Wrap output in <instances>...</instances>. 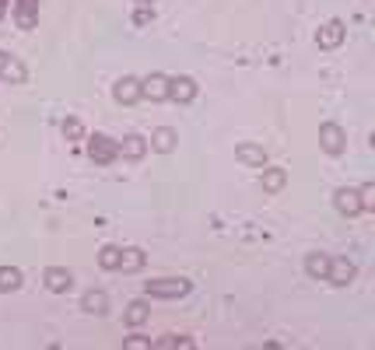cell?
<instances>
[{
    "label": "cell",
    "mask_w": 375,
    "mask_h": 350,
    "mask_svg": "<svg viewBox=\"0 0 375 350\" xmlns=\"http://www.w3.org/2000/svg\"><path fill=\"white\" fill-rule=\"evenodd\" d=\"M189 280H183V277H162V280H148L144 284V291L151 294V298H183V294H189Z\"/></svg>",
    "instance_id": "cell-1"
},
{
    "label": "cell",
    "mask_w": 375,
    "mask_h": 350,
    "mask_svg": "<svg viewBox=\"0 0 375 350\" xmlns=\"http://www.w3.org/2000/svg\"><path fill=\"white\" fill-rule=\"evenodd\" d=\"M88 155H92L95 165H112V162L119 158V144H116V140H109L105 133H95L92 144H88Z\"/></svg>",
    "instance_id": "cell-2"
},
{
    "label": "cell",
    "mask_w": 375,
    "mask_h": 350,
    "mask_svg": "<svg viewBox=\"0 0 375 350\" xmlns=\"http://www.w3.org/2000/svg\"><path fill=\"white\" fill-rule=\"evenodd\" d=\"M319 144H323L326 155H340L344 144H347V137H344V130H340L337 123H323V126H319Z\"/></svg>",
    "instance_id": "cell-3"
},
{
    "label": "cell",
    "mask_w": 375,
    "mask_h": 350,
    "mask_svg": "<svg viewBox=\"0 0 375 350\" xmlns=\"http://www.w3.org/2000/svg\"><path fill=\"white\" fill-rule=\"evenodd\" d=\"M344 35H347V25L333 18V21H326V25L319 28V35H316V42H319L323 49H337V46L344 42Z\"/></svg>",
    "instance_id": "cell-4"
},
{
    "label": "cell",
    "mask_w": 375,
    "mask_h": 350,
    "mask_svg": "<svg viewBox=\"0 0 375 350\" xmlns=\"http://www.w3.org/2000/svg\"><path fill=\"white\" fill-rule=\"evenodd\" d=\"M355 273H358V266H355L351 260H330L326 280H330V284H337V287H347V284L355 280Z\"/></svg>",
    "instance_id": "cell-5"
},
{
    "label": "cell",
    "mask_w": 375,
    "mask_h": 350,
    "mask_svg": "<svg viewBox=\"0 0 375 350\" xmlns=\"http://www.w3.org/2000/svg\"><path fill=\"white\" fill-rule=\"evenodd\" d=\"M112 98H116L119 105H133V102L141 98V81H137V78H119L116 88H112Z\"/></svg>",
    "instance_id": "cell-6"
},
{
    "label": "cell",
    "mask_w": 375,
    "mask_h": 350,
    "mask_svg": "<svg viewBox=\"0 0 375 350\" xmlns=\"http://www.w3.org/2000/svg\"><path fill=\"white\" fill-rule=\"evenodd\" d=\"M141 98H151V102L169 98V78L165 74H151L148 81H141Z\"/></svg>",
    "instance_id": "cell-7"
},
{
    "label": "cell",
    "mask_w": 375,
    "mask_h": 350,
    "mask_svg": "<svg viewBox=\"0 0 375 350\" xmlns=\"http://www.w3.org/2000/svg\"><path fill=\"white\" fill-rule=\"evenodd\" d=\"M333 203H337V210H340L344 217H355V214H362V196H358V189H337Z\"/></svg>",
    "instance_id": "cell-8"
},
{
    "label": "cell",
    "mask_w": 375,
    "mask_h": 350,
    "mask_svg": "<svg viewBox=\"0 0 375 350\" xmlns=\"http://www.w3.org/2000/svg\"><path fill=\"white\" fill-rule=\"evenodd\" d=\"M71 284H74L71 270H64V266H49V270H46V287H49L53 294H64V291H71Z\"/></svg>",
    "instance_id": "cell-9"
},
{
    "label": "cell",
    "mask_w": 375,
    "mask_h": 350,
    "mask_svg": "<svg viewBox=\"0 0 375 350\" xmlns=\"http://www.w3.org/2000/svg\"><path fill=\"white\" fill-rule=\"evenodd\" d=\"M169 98H176V102H193L196 98V81L193 78H172L169 81Z\"/></svg>",
    "instance_id": "cell-10"
},
{
    "label": "cell",
    "mask_w": 375,
    "mask_h": 350,
    "mask_svg": "<svg viewBox=\"0 0 375 350\" xmlns=\"http://www.w3.org/2000/svg\"><path fill=\"white\" fill-rule=\"evenodd\" d=\"M0 78H4V81H11V85H21V81H25V67H21L14 56L0 53Z\"/></svg>",
    "instance_id": "cell-11"
},
{
    "label": "cell",
    "mask_w": 375,
    "mask_h": 350,
    "mask_svg": "<svg viewBox=\"0 0 375 350\" xmlns=\"http://www.w3.org/2000/svg\"><path fill=\"white\" fill-rule=\"evenodd\" d=\"M144 151H148V140L144 137H137V133H130V137H123V144H119V155L123 158H144Z\"/></svg>",
    "instance_id": "cell-12"
},
{
    "label": "cell",
    "mask_w": 375,
    "mask_h": 350,
    "mask_svg": "<svg viewBox=\"0 0 375 350\" xmlns=\"http://www.w3.org/2000/svg\"><path fill=\"white\" fill-rule=\"evenodd\" d=\"M235 155H239V162H246V165H253V169H263V165H267V151L256 147V144H242Z\"/></svg>",
    "instance_id": "cell-13"
},
{
    "label": "cell",
    "mask_w": 375,
    "mask_h": 350,
    "mask_svg": "<svg viewBox=\"0 0 375 350\" xmlns=\"http://www.w3.org/2000/svg\"><path fill=\"white\" fill-rule=\"evenodd\" d=\"M326 270H330V256H323V253H309L305 273H309L312 280H326Z\"/></svg>",
    "instance_id": "cell-14"
},
{
    "label": "cell",
    "mask_w": 375,
    "mask_h": 350,
    "mask_svg": "<svg viewBox=\"0 0 375 350\" xmlns=\"http://www.w3.org/2000/svg\"><path fill=\"white\" fill-rule=\"evenodd\" d=\"M81 308L92 312V315H105V312H109V298H105V291H88V294L81 298Z\"/></svg>",
    "instance_id": "cell-15"
},
{
    "label": "cell",
    "mask_w": 375,
    "mask_h": 350,
    "mask_svg": "<svg viewBox=\"0 0 375 350\" xmlns=\"http://www.w3.org/2000/svg\"><path fill=\"white\" fill-rule=\"evenodd\" d=\"M151 147H155V151H162V155H169V151L176 147V130H169V126H158V130L151 133Z\"/></svg>",
    "instance_id": "cell-16"
},
{
    "label": "cell",
    "mask_w": 375,
    "mask_h": 350,
    "mask_svg": "<svg viewBox=\"0 0 375 350\" xmlns=\"http://www.w3.org/2000/svg\"><path fill=\"white\" fill-rule=\"evenodd\" d=\"M35 11H39V0H18V25L21 28H32L35 25Z\"/></svg>",
    "instance_id": "cell-17"
},
{
    "label": "cell",
    "mask_w": 375,
    "mask_h": 350,
    "mask_svg": "<svg viewBox=\"0 0 375 350\" xmlns=\"http://www.w3.org/2000/svg\"><path fill=\"white\" fill-rule=\"evenodd\" d=\"M284 182H287L284 169H263V193H281Z\"/></svg>",
    "instance_id": "cell-18"
},
{
    "label": "cell",
    "mask_w": 375,
    "mask_h": 350,
    "mask_svg": "<svg viewBox=\"0 0 375 350\" xmlns=\"http://www.w3.org/2000/svg\"><path fill=\"white\" fill-rule=\"evenodd\" d=\"M141 266H144V253H141V249H119V270L133 273V270H141Z\"/></svg>",
    "instance_id": "cell-19"
},
{
    "label": "cell",
    "mask_w": 375,
    "mask_h": 350,
    "mask_svg": "<svg viewBox=\"0 0 375 350\" xmlns=\"http://www.w3.org/2000/svg\"><path fill=\"white\" fill-rule=\"evenodd\" d=\"M148 315H151V308H148L144 301H130V305H126V322H130V326L148 322Z\"/></svg>",
    "instance_id": "cell-20"
},
{
    "label": "cell",
    "mask_w": 375,
    "mask_h": 350,
    "mask_svg": "<svg viewBox=\"0 0 375 350\" xmlns=\"http://www.w3.org/2000/svg\"><path fill=\"white\" fill-rule=\"evenodd\" d=\"M18 287H21V270L0 266V291H18Z\"/></svg>",
    "instance_id": "cell-21"
},
{
    "label": "cell",
    "mask_w": 375,
    "mask_h": 350,
    "mask_svg": "<svg viewBox=\"0 0 375 350\" xmlns=\"http://www.w3.org/2000/svg\"><path fill=\"white\" fill-rule=\"evenodd\" d=\"M98 266H102V270H119V249H116V246H105V249L98 253Z\"/></svg>",
    "instance_id": "cell-22"
},
{
    "label": "cell",
    "mask_w": 375,
    "mask_h": 350,
    "mask_svg": "<svg viewBox=\"0 0 375 350\" xmlns=\"http://www.w3.org/2000/svg\"><path fill=\"white\" fill-rule=\"evenodd\" d=\"M155 347H162V350H176V347H183V350H189V347H193V340H189V337H165V340H158Z\"/></svg>",
    "instance_id": "cell-23"
},
{
    "label": "cell",
    "mask_w": 375,
    "mask_h": 350,
    "mask_svg": "<svg viewBox=\"0 0 375 350\" xmlns=\"http://www.w3.org/2000/svg\"><path fill=\"white\" fill-rule=\"evenodd\" d=\"M64 137H67V140H81V137H85V126H81L78 119H64Z\"/></svg>",
    "instance_id": "cell-24"
},
{
    "label": "cell",
    "mask_w": 375,
    "mask_h": 350,
    "mask_svg": "<svg viewBox=\"0 0 375 350\" xmlns=\"http://www.w3.org/2000/svg\"><path fill=\"white\" fill-rule=\"evenodd\" d=\"M123 350H151V340H148V337H126V340H123Z\"/></svg>",
    "instance_id": "cell-25"
},
{
    "label": "cell",
    "mask_w": 375,
    "mask_h": 350,
    "mask_svg": "<svg viewBox=\"0 0 375 350\" xmlns=\"http://www.w3.org/2000/svg\"><path fill=\"white\" fill-rule=\"evenodd\" d=\"M358 196H362V210H372L375 207V186H362Z\"/></svg>",
    "instance_id": "cell-26"
},
{
    "label": "cell",
    "mask_w": 375,
    "mask_h": 350,
    "mask_svg": "<svg viewBox=\"0 0 375 350\" xmlns=\"http://www.w3.org/2000/svg\"><path fill=\"white\" fill-rule=\"evenodd\" d=\"M155 18V11H151V4H141V11L133 14V25H148Z\"/></svg>",
    "instance_id": "cell-27"
},
{
    "label": "cell",
    "mask_w": 375,
    "mask_h": 350,
    "mask_svg": "<svg viewBox=\"0 0 375 350\" xmlns=\"http://www.w3.org/2000/svg\"><path fill=\"white\" fill-rule=\"evenodd\" d=\"M4 11H7V0H0V18H4Z\"/></svg>",
    "instance_id": "cell-28"
},
{
    "label": "cell",
    "mask_w": 375,
    "mask_h": 350,
    "mask_svg": "<svg viewBox=\"0 0 375 350\" xmlns=\"http://www.w3.org/2000/svg\"><path fill=\"white\" fill-rule=\"evenodd\" d=\"M137 4H151V0H137Z\"/></svg>",
    "instance_id": "cell-29"
}]
</instances>
